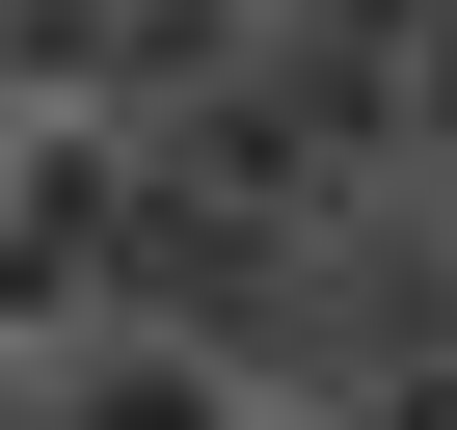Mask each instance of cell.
I'll return each mask as SVG.
<instances>
[{"label": "cell", "instance_id": "obj_1", "mask_svg": "<svg viewBox=\"0 0 457 430\" xmlns=\"http://www.w3.org/2000/svg\"><path fill=\"white\" fill-rule=\"evenodd\" d=\"M0 430H296V403L215 350V323H162V296H135V323H81V350L0 376Z\"/></svg>", "mask_w": 457, "mask_h": 430}]
</instances>
